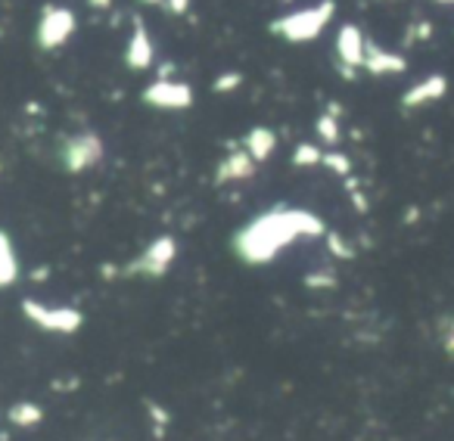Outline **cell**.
I'll list each match as a JSON object with an SVG mask.
<instances>
[{
	"instance_id": "cell-1",
	"label": "cell",
	"mask_w": 454,
	"mask_h": 441,
	"mask_svg": "<svg viewBox=\"0 0 454 441\" xmlns=\"http://www.w3.org/2000/svg\"><path fill=\"white\" fill-rule=\"evenodd\" d=\"M324 224L309 212H268L237 236V252L247 261H268L299 234H321Z\"/></svg>"
},
{
	"instance_id": "cell-2",
	"label": "cell",
	"mask_w": 454,
	"mask_h": 441,
	"mask_svg": "<svg viewBox=\"0 0 454 441\" xmlns=\"http://www.w3.org/2000/svg\"><path fill=\"white\" fill-rule=\"evenodd\" d=\"M333 13H336V4H333V0H324V4H317V7H311V10L284 16V19L274 22L271 28L284 35L286 41H296V44H302V41H311L315 35H321V28L327 26Z\"/></svg>"
},
{
	"instance_id": "cell-3",
	"label": "cell",
	"mask_w": 454,
	"mask_h": 441,
	"mask_svg": "<svg viewBox=\"0 0 454 441\" xmlns=\"http://www.w3.org/2000/svg\"><path fill=\"white\" fill-rule=\"evenodd\" d=\"M103 146H100V137L94 134H82V137H72L63 150V162L69 171H84L100 159Z\"/></svg>"
},
{
	"instance_id": "cell-4",
	"label": "cell",
	"mask_w": 454,
	"mask_h": 441,
	"mask_svg": "<svg viewBox=\"0 0 454 441\" xmlns=\"http://www.w3.org/2000/svg\"><path fill=\"white\" fill-rule=\"evenodd\" d=\"M171 259H175V240L162 236V240L153 243V246L146 249V252L140 255V259L134 261L128 271H131V274H146V277H159V274H165V267L171 265Z\"/></svg>"
},
{
	"instance_id": "cell-5",
	"label": "cell",
	"mask_w": 454,
	"mask_h": 441,
	"mask_svg": "<svg viewBox=\"0 0 454 441\" xmlns=\"http://www.w3.org/2000/svg\"><path fill=\"white\" fill-rule=\"evenodd\" d=\"M336 50H340L342 66H348V72L358 69V66H364V50H367L364 35L355 26H342L340 38H336Z\"/></svg>"
},
{
	"instance_id": "cell-6",
	"label": "cell",
	"mask_w": 454,
	"mask_h": 441,
	"mask_svg": "<svg viewBox=\"0 0 454 441\" xmlns=\"http://www.w3.org/2000/svg\"><path fill=\"white\" fill-rule=\"evenodd\" d=\"M75 28V19H72L66 10H47L44 22H41V47H57L63 44L66 38Z\"/></svg>"
},
{
	"instance_id": "cell-7",
	"label": "cell",
	"mask_w": 454,
	"mask_h": 441,
	"mask_svg": "<svg viewBox=\"0 0 454 441\" xmlns=\"http://www.w3.org/2000/svg\"><path fill=\"white\" fill-rule=\"evenodd\" d=\"M445 90H448V78L445 75H429V78H423L420 84H414V88H411L408 94L402 97V106L404 109L427 106V103L445 97Z\"/></svg>"
},
{
	"instance_id": "cell-8",
	"label": "cell",
	"mask_w": 454,
	"mask_h": 441,
	"mask_svg": "<svg viewBox=\"0 0 454 441\" xmlns=\"http://www.w3.org/2000/svg\"><path fill=\"white\" fill-rule=\"evenodd\" d=\"M144 100H150L153 106L184 109V106H190V88H187V84H168V81H159V84H153V88L146 90Z\"/></svg>"
},
{
	"instance_id": "cell-9",
	"label": "cell",
	"mask_w": 454,
	"mask_h": 441,
	"mask_svg": "<svg viewBox=\"0 0 454 441\" xmlns=\"http://www.w3.org/2000/svg\"><path fill=\"white\" fill-rule=\"evenodd\" d=\"M26 311H28V317L38 321L44 329H59V333H72V329H78V323H82V317H78L75 311H66V308L44 311V308H38V305H26Z\"/></svg>"
},
{
	"instance_id": "cell-10",
	"label": "cell",
	"mask_w": 454,
	"mask_h": 441,
	"mask_svg": "<svg viewBox=\"0 0 454 441\" xmlns=\"http://www.w3.org/2000/svg\"><path fill=\"white\" fill-rule=\"evenodd\" d=\"M364 69L373 72V75H398V72L408 69V63H404L398 53H386V50H380L377 44H367Z\"/></svg>"
},
{
	"instance_id": "cell-11",
	"label": "cell",
	"mask_w": 454,
	"mask_h": 441,
	"mask_svg": "<svg viewBox=\"0 0 454 441\" xmlns=\"http://www.w3.org/2000/svg\"><path fill=\"white\" fill-rule=\"evenodd\" d=\"M253 162H255V159L249 156L247 150H243V152H234V156L227 159V162L218 168V181H240V177L253 174Z\"/></svg>"
},
{
	"instance_id": "cell-12",
	"label": "cell",
	"mask_w": 454,
	"mask_h": 441,
	"mask_svg": "<svg viewBox=\"0 0 454 441\" xmlns=\"http://www.w3.org/2000/svg\"><path fill=\"white\" fill-rule=\"evenodd\" d=\"M150 59H153L150 38H146L144 26H137V32H134V38H131V47H128V63H131L134 69H146Z\"/></svg>"
},
{
	"instance_id": "cell-13",
	"label": "cell",
	"mask_w": 454,
	"mask_h": 441,
	"mask_svg": "<svg viewBox=\"0 0 454 441\" xmlns=\"http://www.w3.org/2000/svg\"><path fill=\"white\" fill-rule=\"evenodd\" d=\"M271 150H274V134L268 131V128H255V131L247 137V152L253 159H265Z\"/></svg>"
},
{
	"instance_id": "cell-14",
	"label": "cell",
	"mask_w": 454,
	"mask_h": 441,
	"mask_svg": "<svg viewBox=\"0 0 454 441\" xmlns=\"http://www.w3.org/2000/svg\"><path fill=\"white\" fill-rule=\"evenodd\" d=\"M16 280V255L13 246L4 234H0V286H7Z\"/></svg>"
},
{
	"instance_id": "cell-15",
	"label": "cell",
	"mask_w": 454,
	"mask_h": 441,
	"mask_svg": "<svg viewBox=\"0 0 454 441\" xmlns=\"http://www.w3.org/2000/svg\"><path fill=\"white\" fill-rule=\"evenodd\" d=\"M10 416H13L16 422H22V426H35V422L41 420V407H35V404H20V407L10 410Z\"/></svg>"
},
{
	"instance_id": "cell-16",
	"label": "cell",
	"mask_w": 454,
	"mask_h": 441,
	"mask_svg": "<svg viewBox=\"0 0 454 441\" xmlns=\"http://www.w3.org/2000/svg\"><path fill=\"white\" fill-rule=\"evenodd\" d=\"M293 162L296 165H317V162H324V156H321V150H315V146H299L296 150V156H293Z\"/></svg>"
},
{
	"instance_id": "cell-17",
	"label": "cell",
	"mask_w": 454,
	"mask_h": 441,
	"mask_svg": "<svg viewBox=\"0 0 454 441\" xmlns=\"http://www.w3.org/2000/svg\"><path fill=\"white\" fill-rule=\"evenodd\" d=\"M317 131L324 134V140H327V143H336V137H340V131H336V121L330 119V115H324V119L317 121Z\"/></svg>"
},
{
	"instance_id": "cell-18",
	"label": "cell",
	"mask_w": 454,
	"mask_h": 441,
	"mask_svg": "<svg viewBox=\"0 0 454 441\" xmlns=\"http://www.w3.org/2000/svg\"><path fill=\"white\" fill-rule=\"evenodd\" d=\"M324 162H327L333 171H340V174H348V159H342V156H324Z\"/></svg>"
},
{
	"instance_id": "cell-19",
	"label": "cell",
	"mask_w": 454,
	"mask_h": 441,
	"mask_svg": "<svg viewBox=\"0 0 454 441\" xmlns=\"http://www.w3.org/2000/svg\"><path fill=\"white\" fill-rule=\"evenodd\" d=\"M442 336H445V348L454 354V321H451V327H445V333H442Z\"/></svg>"
},
{
	"instance_id": "cell-20",
	"label": "cell",
	"mask_w": 454,
	"mask_h": 441,
	"mask_svg": "<svg viewBox=\"0 0 454 441\" xmlns=\"http://www.w3.org/2000/svg\"><path fill=\"white\" fill-rule=\"evenodd\" d=\"M237 81H240V78H237V75H227L224 81H218V84H215V88H218V90H221V88H231V84H237Z\"/></svg>"
},
{
	"instance_id": "cell-21",
	"label": "cell",
	"mask_w": 454,
	"mask_h": 441,
	"mask_svg": "<svg viewBox=\"0 0 454 441\" xmlns=\"http://www.w3.org/2000/svg\"><path fill=\"white\" fill-rule=\"evenodd\" d=\"M171 10H177V13H184V10H187V0H171Z\"/></svg>"
},
{
	"instance_id": "cell-22",
	"label": "cell",
	"mask_w": 454,
	"mask_h": 441,
	"mask_svg": "<svg viewBox=\"0 0 454 441\" xmlns=\"http://www.w3.org/2000/svg\"><path fill=\"white\" fill-rule=\"evenodd\" d=\"M439 4H454V0H439Z\"/></svg>"
},
{
	"instance_id": "cell-23",
	"label": "cell",
	"mask_w": 454,
	"mask_h": 441,
	"mask_svg": "<svg viewBox=\"0 0 454 441\" xmlns=\"http://www.w3.org/2000/svg\"><path fill=\"white\" fill-rule=\"evenodd\" d=\"M146 4H159V0H146Z\"/></svg>"
}]
</instances>
